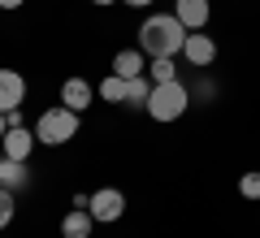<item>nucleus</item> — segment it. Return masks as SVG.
Segmentation results:
<instances>
[{"instance_id": "nucleus-1", "label": "nucleus", "mask_w": 260, "mask_h": 238, "mask_svg": "<svg viewBox=\"0 0 260 238\" xmlns=\"http://www.w3.org/2000/svg\"><path fill=\"white\" fill-rule=\"evenodd\" d=\"M186 35H191V30L174 18V9H169V13H148L143 26H139V48H143L148 61H152V56H182Z\"/></svg>"}, {"instance_id": "nucleus-2", "label": "nucleus", "mask_w": 260, "mask_h": 238, "mask_svg": "<svg viewBox=\"0 0 260 238\" xmlns=\"http://www.w3.org/2000/svg\"><path fill=\"white\" fill-rule=\"evenodd\" d=\"M78 121H83V113L65 109V104H52V109H44L35 117V139L44 147H61L70 139H78Z\"/></svg>"}, {"instance_id": "nucleus-3", "label": "nucleus", "mask_w": 260, "mask_h": 238, "mask_svg": "<svg viewBox=\"0 0 260 238\" xmlns=\"http://www.w3.org/2000/svg\"><path fill=\"white\" fill-rule=\"evenodd\" d=\"M186 109H191V87H186L182 78H174V83H152V100H148V117L152 121L169 126V121H178Z\"/></svg>"}, {"instance_id": "nucleus-4", "label": "nucleus", "mask_w": 260, "mask_h": 238, "mask_svg": "<svg viewBox=\"0 0 260 238\" xmlns=\"http://www.w3.org/2000/svg\"><path fill=\"white\" fill-rule=\"evenodd\" d=\"M87 212L95 217V225H113V221L126 217V195L117 186H100V191H91V208Z\"/></svg>"}, {"instance_id": "nucleus-5", "label": "nucleus", "mask_w": 260, "mask_h": 238, "mask_svg": "<svg viewBox=\"0 0 260 238\" xmlns=\"http://www.w3.org/2000/svg\"><path fill=\"white\" fill-rule=\"evenodd\" d=\"M182 61L191 65V70H208V65L217 61V39L208 35V30H191L182 44Z\"/></svg>"}, {"instance_id": "nucleus-6", "label": "nucleus", "mask_w": 260, "mask_h": 238, "mask_svg": "<svg viewBox=\"0 0 260 238\" xmlns=\"http://www.w3.org/2000/svg\"><path fill=\"white\" fill-rule=\"evenodd\" d=\"M39 147V139H35V126H13L9 134L0 139V152L9 156V160H30V152Z\"/></svg>"}, {"instance_id": "nucleus-7", "label": "nucleus", "mask_w": 260, "mask_h": 238, "mask_svg": "<svg viewBox=\"0 0 260 238\" xmlns=\"http://www.w3.org/2000/svg\"><path fill=\"white\" fill-rule=\"evenodd\" d=\"M26 104V78L18 70H0V113Z\"/></svg>"}, {"instance_id": "nucleus-8", "label": "nucleus", "mask_w": 260, "mask_h": 238, "mask_svg": "<svg viewBox=\"0 0 260 238\" xmlns=\"http://www.w3.org/2000/svg\"><path fill=\"white\" fill-rule=\"evenodd\" d=\"M61 104L74 109V113H87L95 104V87L87 83V78H65L61 83Z\"/></svg>"}, {"instance_id": "nucleus-9", "label": "nucleus", "mask_w": 260, "mask_h": 238, "mask_svg": "<svg viewBox=\"0 0 260 238\" xmlns=\"http://www.w3.org/2000/svg\"><path fill=\"white\" fill-rule=\"evenodd\" d=\"M174 18L182 22L186 30H204L208 18H213V5H208V0H174Z\"/></svg>"}, {"instance_id": "nucleus-10", "label": "nucleus", "mask_w": 260, "mask_h": 238, "mask_svg": "<svg viewBox=\"0 0 260 238\" xmlns=\"http://www.w3.org/2000/svg\"><path fill=\"white\" fill-rule=\"evenodd\" d=\"M113 74L117 78H139V74H148V56H143V48H121L117 56H113Z\"/></svg>"}, {"instance_id": "nucleus-11", "label": "nucleus", "mask_w": 260, "mask_h": 238, "mask_svg": "<svg viewBox=\"0 0 260 238\" xmlns=\"http://www.w3.org/2000/svg\"><path fill=\"white\" fill-rule=\"evenodd\" d=\"M0 186H5V191H26L30 186V160H9V156H5V160H0Z\"/></svg>"}, {"instance_id": "nucleus-12", "label": "nucleus", "mask_w": 260, "mask_h": 238, "mask_svg": "<svg viewBox=\"0 0 260 238\" xmlns=\"http://www.w3.org/2000/svg\"><path fill=\"white\" fill-rule=\"evenodd\" d=\"M91 229H95V217L87 208H70L61 217V238H91Z\"/></svg>"}, {"instance_id": "nucleus-13", "label": "nucleus", "mask_w": 260, "mask_h": 238, "mask_svg": "<svg viewBox=\"0 0 260 238\" xmlns=\"http://www.w3.org/2000/svg\"><path fill=\"white\" fill-rule=\"evenodd\" d=\"M148 100H152V78H148V74L130 78V83H126V109H143V113H148Z\"/></svg>"}, {"instance_id": "nucleus-14", "label": "nucleus", "mask_w": 260, "mask_h": 238, "mask_svg": "<svg viewBox=\"0 0 260 238\" xmlns=\"http://www.w3.org/2000/svg\"><path fill=\"white\" fill-rule=\"evenodd\" d=\"M178 70H182L178 56H152V61H148V78H152V83H174Z\"/></svg>"}, {"instance_id": "nucleus-15", "label": "nucleus", "mask_w": 260, "mask_h": 238, "mask_svg": "<svg viewBox=\"0 0 260 238\" xmlns=\"http://www.w3.org/2000/svg\"><path fill=\"white\" fill-rule=\"evenodd\" d=\"M95 95H100L104 104H126V78H117V74L109 70V78L95 87Z\"/></svg>"}, {"instance_id": "nucleus-16", "label": "nucleus", "mask_w": 260, "mask_h": 238, "mask_svg": "<svg viewBox=\"0 0 260 238\" xmlns=\"http://www.w3.org/2000/svg\"><path fill=\"white\" fill-rule=\"evenodd\" d=\"M239 195H243V199H251V203L260 199V174H256V169L239 178Z\"/></svg>"}, {"instance_id": "nucleus-17", "label": "nucleus", "mask_w": 260, "mask_h": 238, "mask_svg": "<svg viewBox=\"0 0 260 238\" xmlns=\"http://www.w3.org/2000/svg\"><path fill=\"white\" fill-rule=\"evenodd\" d=\"M13 212H18V203H13V191H5V186H0V229L13 221Z\"/></svg>"}, {"instance_id": "nucleus-18", "label": "nucleus", "mask_w": 260, "mask_h": 238, "mask_svg": "<svg viewBox=\"0 0 260 238\" xmlns=\"http://www.w3.org/2000/svg\"><path fill=\"white\" fill-rule=\"evenodd\" d=\"M191 95H200V100H213V95H217V83H213V78H200Z\"/></svg>"}, {"instance_id": "nucleus-19", "label": "nucleus", "mask_w": 260, "mask_h": 238, "mask_svg": "<svg viewBox=\"0 0 260 238\" xmlns=\"http://www.w3.org/2000/svg\"><path fill=\"white\" fill-rule=\"evenodd\" d=\"M5 117H9V130H13V126H26V117H22V109H9Z\"/></svg>"}, {"instance_id": "nucleus-20", "label": "nucleus", "mask_w": 260, "mask_h": 238, "mask_svg": "<svg viewBox=\"0 0 260 238\" xmlns=\"http://www.w3.org/2000/svg\"><path fill=\"white\" fill-rule=\"evenodd\" d=\"M121 5H130V9H152L156 0H121Z\"/></svg>"}, {"instance_id": "nucleus-21", "label": "nucleus", "mask_w": 260, "mask_h": 238, "mask_svg": "<svg viewBox=\"0 0 260 238\" xmlns=\"http://www.w3.org/2000/svg\"><path fill=\"white\" fill-rule=\"evenodd\" d=\"M26 0H0V9H22Z\"/></svg>"}, {"instance_id": "nucleus-22", "label": "nucleus", "mask_w": 260, "mask_h": 238, "mask_svg": "<svg viewBox=\"0 0 260 238\" xmlns=\"http://www.w3.org/2000/svg\"><path fill=\"white\" fill-rule=\"evenodd\" d=\"M9 134V117H5V113H0V139Z\"/></svg>"}, {"instance_id": "nucleus-23", "label": "nucleus", "mask_w": 260, "mask_h": 238, "mask_svg": "<svg viewBox=\"0 0 260 238\" xmlns=\"http://www.w3.org/2000/svg\"><path fill=\"white\" fill-rule=\"evenodd\" d=\"M91 5H100V9H109V5H113V0H91Z\"/></svg>"}, {"instance_id": "nucleus-24", "label": "nucleus", "mask_w": 260, "mask_h": 238, "mask_svg": "<svg viewBox=\"0 0 260 238\" xmlns=\"http://www.w3.org/2000/svg\"><path fill=\"white\" fill-rule=\"evenodd\" d=\"M0 160H5V152H0Z\"/></svg>"}]
</instances>
